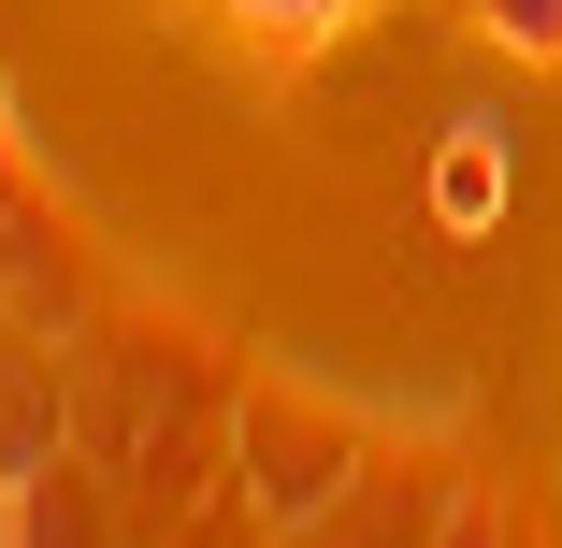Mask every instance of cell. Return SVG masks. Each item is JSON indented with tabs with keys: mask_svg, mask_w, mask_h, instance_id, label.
Instances as JSON below:
<instances>
[{
	"mask_svg": "<svg viewBox=\"0 0 562 548\" xmlns=\"http://www.w3.org/2000/svg\"><path fill=\"white\" fill-rule=\"evenodd\" d=\"M232 477H246V519L260 534H317L331 505L375 491V433L331 390H246L232 404Z\"/></svg>",
	"mask_w": 562,
	"mask_h": 548,
	"instance_id": "7a4b0ae2",
	"label": "cell"
},
{
	"mask_svg": "<svg viewBox=\"0 0 562 548\" xmlns=\"http://www.w3.org/2000/svg\"><path fill=\"white\" fill-rule=\"evenodd\" d=\"M462 15H476L505 58H562V0H462Z\"/></svg>",
	"mask_w": 562,
	"mask_h": 548,
	"instance_id": "5b68a950",
	"label": "cell"
},
{
	"mask_svg": "<svg viewBox=\"0 0 562 548\" xmlns=\"http://www.w3.org/2000/svg\"><path fill=\"white\" fill-rule=\"evenodd\" d=\"M72 433L101 448V477H116L131 505H188V477H202V433H216V376L188 361V347H116V361H87V404H72Z\"/></svg>",
	"mask_w": 562,
	"mask_h": 548,
	"instance_id": "6da1fadb",
	"label": "cell"
},
{
	"mask_svg": "<svg viewBox=\"0 0 562 548\" xmlns=\"http://www.w3.org/2000/svg\"><path fill=\"white\" fill-rule=\"evenodd\" d=\"M0 246H30V188H15V131H0Z\"/></svg>",
	"mask_w": 562,
	"mask_h": 548,
	"instance_id": "ba28073f",
	"label": "cell"
},
{
	"mask_svg": "<svg viewBox=\"0 0 562 548\" xmlns=\"http://www.w3.org/2000/svg\"><path fill=\"white\" fill-rule=\"evenodd\" d=\"M232 15H246V30H289V44H317V30H347L361 0H232Z\"/></svg>",
	"mask_w": 562,
	"mask_h": 548,
	"instance_id": "52a82bcc",
	"label": "cell"
},
{
	"mask_svg": "<svg viewBox=\"0 0 562 548\" xmlns=\"http://www.w3.org/2000/svg\"><path fill=\"white\" fill-rule=\"evenodd\" d=\"M432 216H447V232H491V216H505V131H491V116L447 131V159H432Z\"/></svg>",
	"mask_w": 562,
	"mask_h": 548,
	"instance_id": "277c9868",
	"label": "cell"
},
{
	"mask_svg": "<svg viewBox=\"0 0 562 548\" xmlns=\"http://www.w3.org/2000/svg\"><path fill=\"white\" fill-rule=\"evenodd\" d=\"M432 548H519V534H505V505L462 477V491H447V519H432Z\"/></svg>",
	"mask_w": 562,
	"mask_h": 548,
	"instance_id": "8992f818",
	"label": "cell"
},
{
	"mask_svg": "<svg viewBox=\"0 0 562 548\" xmlns=\"http://www.w3.org/2000/svg\"><path fill=\"white\" fill-rule=\"evenodd\" d=\"M0 534L15 548H145V505L101 477V448L72 418H44L30 448H15V505H0Z\"/></svg>",
	"mask_w": 562,
	"mask_h": 548,
	"instance_id": "3957f363",
	"label": "cell"
}]
</instances>
